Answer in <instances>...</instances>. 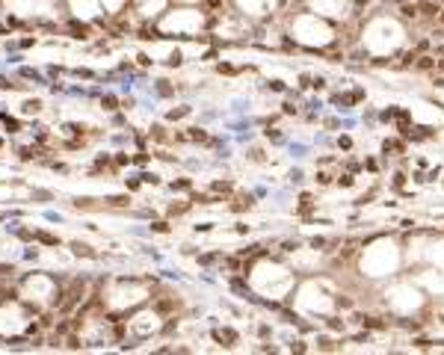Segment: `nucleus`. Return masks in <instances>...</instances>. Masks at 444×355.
Wrapping results in <instances>:
<instances>
[{"mask_svg":"<svg viewBox=\"0 0 444 355\" xmlns=\"http://www.w3.org/2000/svg\"><path fill=\"white\" fill-rule=\"evenodd\" d=\"M68 12H71V18H74V21L92 24V21H98V18H101L104 6H101V0H68Z\"/></svg>","mask_w":444,"mask_h":355,"instance_id":"1","label":"nucleus"},{"mask_svg":"<svg viewBox=\"0 0 444 355\" xmlns=\"http://www.w3.org/2000/svg\"><path fill=\"white\" fill-rule=\"evenodd\" d=\"M438 9H441V6L432 3V0H421V3H418V15L426 18V21H435V18H438Z\"/></svg>","mask_w":444,"mask_h":355,"instance_id":"2","label":"nucleus"},{"mask_svg":"<svg viewBox=\"0 0 444 355\" xmlns=\"http://www.w3.org/2000/svg\"><path fill=\"white\" fill-rule=\"evenodd\" d=\"M213 340L219 346H231V343H237V332H231V329H213Z\"/></svg>","mask_w":444,"mask_h":355,"instance_id":"3","label":"nucleus"},{"mask_svg":"<svg viewBox=\"0 0 444 355\" xmlns=\"http://www.w3.org/2000/svg\"><path fill=\"white\" fill-rule=\"evenodd\" d=\"M71 249H74V255H77V258H92V261L98 258V252H95L89 243H80V240H74V243H71Z\"/></svg>","mask_w":444,"mask_h":355,"instance_id":"4","label":"nucleus"},{"mask_svg":"<svg viewBox=\"0 0 444 355\" xmlns=\"http://www.w3.org/2000/svg\"><path fill=\"white\" fill-rule=\"evenodd\" d=\"M400 18L415 21V18H418V3H403V6H400Z\"/></svg>","mask_w":444,"mask_h":355,"instance_id":"5","label":"nucleus"},{"mask_svg":"<svg viewBox=\"0 0 444 355\" xmlns=\"http://www.w3.org/2000/svg\"><path fill=\"white\" fill-rule=\"evenodd\" d=\"M382 151H385V157L388 154H403V142H400V139H385V142H382Z\"/></svg>","mask_w":444,"mask_h":355,"instance_id":"6","label":"nucleus"},{"mask_svg":"<svg viewBox=\"0 0 444 355\" xmlns=\"http://www.w3.org/2000/svg\"><path fill=\"white\" fill-rule=\"evenodd\" d=\"M24 115H39L42 112V101L39 98H30V101H24Z\"/></svg>","mask_w":444,"mask_h":355,"instance_id":"7","label":"nucleus"},{"mask_svg":"<svg viewBox=\"0 0 444 355\" xmlns=\"http://www.w3.org/2000/svg\"><path fill=\"white\" fill-rule=\"evenodd\" d=\"M412 66L421 68V71H432V68H435V56H426V53H423V56H418Z\"/></svg>","mask_w":444,"mask_h":355,"instance_id":"8","label":"nucleus"},{"mask_svg":"<svg viewBox=\"0 0 444 355\" xmlns=\"http://www.w3.org/2000/svg\"><path fill=\"white\" fill-rule=\"evenodd\" d=\"M190 107H187V104H184V107H178V110H169L166 112V119H169V122H178V119H184V115H190Z\"/></svg>","mask_w":444,"mask_h":355,"instance_id":"9","label":"nucleus"},{"mask_svg":"<svg viewBox=\"0 0 444 355\" xmlns=\"http://www.w3.org/2000/svg\"><path fill=\"white\" fill-rule=\"evenodd\" d=\"M210 190H213V193H222V196H228V193H231V181H213Z\"/></svg>","mask_w":444,"mask_h":355,"instance_id":"10","label":"nucleus"},{"mask_svg":"<svg viewBox=\"0 0 444 355\" xmlns=\"http://www.w3.org/2000/svg\"><path fill=\"white\" fill-rule=\"evenodd\" d=\"M116 104H119L116 95H104V98H101V107H104V110H116Z\"/></svg>","mask_w":444,"mask_h":355,"instance_id":"11","label":"nucleus"},{"mask_svg":"<svg viewBox=\"0 0 444 355\" xmlns=\"http://www.w3.org/2000/svg\"><path fill=\"white\" fill-rule=\"evenodd\" d=\"M338 184H341V187H353V175H350V172H347V175H338Z\"/></svg>","mask_w":444,"mask_h":355,"instance_id":"12","label":"nucleus"},{"mask_svg":"<svg viewBox=\"0 0 444 355\" xmlns=\"http://www.w3.org/2000/svg\"><path fill=\"white\" fill-rule=\"evenodd\" d=\"M338 145H341V148H353V139H350V136H341Z\"/></svg>","mask_w":444,"mask_h":355,"instance_id":"13","label":"nucleus"},{"mask_svg":"<svg viewBox=\"0 0 444 355\" xmlns=\"http://www.w3.org/2000/svg\"><path fill=\"white\" fill-rule=\"evenodd\" d=\"M269 89H272V92H285V83H282V80H272Z\"/></svg>","mask_w":444,"mask_h":355,"instance_id":"14","label":"nucleus"},{"mask_svg":"<svg viewBox=\"0 0 444 355\" xmlns=\"http://www.w3.org/2000/svg\"><path fill=\"white\" fill-rule=\"evenodd\" d=\"M403 184H406V175H403V172H397V175H394V187H403Z\"/></svg>","mask_w":444,"mask_h":355,"instance_id":"15","label":"nucleus"},{"mask_svg":"<svg viewBox=\"0 0 444 355\" xmlns=\"http://www.w3.org/2000/svg\"><path fill=\"white\" fill-rule=\"evenodd\" d=\"M438 24H444V9H438V18H435Z\"/></svg>","mask_w":444,"mask_h":355,"instance_id":"16","label":"nucleus"},{"mask_svg":"<svg viewBox=\"0 0 444 355\" xmlns=\"http://www.w3.org/2000/svg\"><path fill=\"white\" fill-rule=\"evenodd\" d=\"M435 66H438V71H444V56L438 60V63H435Z\"/></svg>","mask_w":444,"mask_h":355,"instance_id":"17","label":"nucleus"}]
</instances>
